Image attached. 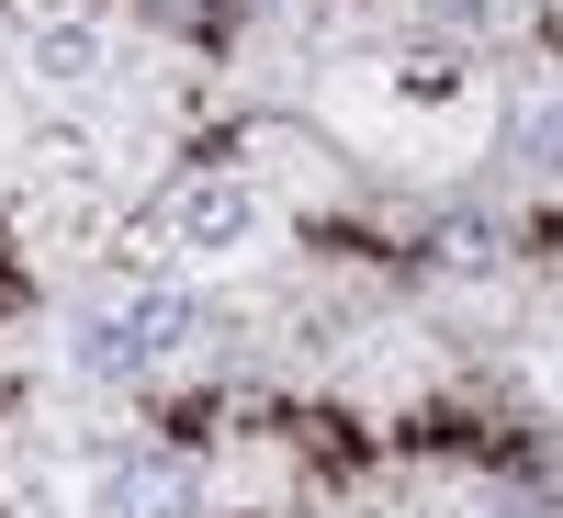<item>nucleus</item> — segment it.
<instances>
[{
	"label": "nucleus",
	"instance_id": "f257e3e1",
	"mask_svg": "<svg viewBox=\"0 0 563 518\" xmlns=\"http://www.w3.org/2000/svg\"><path fill=\"white\" fill-rule=\"evenodd\" d=\"M180 327H192V305H124V316H102V361H147L158 339H180Z\"/></svg>",
	"mask_w": 563,
	"mask_h": 518
},
{
	"label": "nucleus",
	"instance_id": "f03ea898",
	"mask_svg": "<svg viewBox=\"0 0 563 518\" xmlns=\"http://www.w3.org/2000/svg\"><path fill=\"white\" fill-rule=\"evenodd\" d=\"M180 225H192V238H238L249 203H238V192H192V203H180Z\"/></svg>",
	"mask_w": 563,
	"mask_h": 518
}]
</instances>
